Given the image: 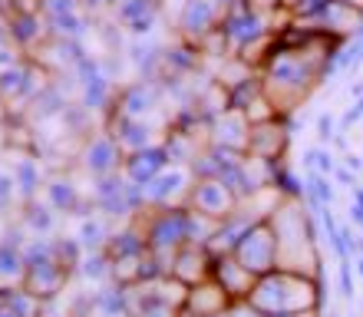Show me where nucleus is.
<instances>
[{
	"instance_id": "1",
	"label": "nucleus",
	"mask_w": 363,
	"mask_h": 317,
	"mask_svg": "<svg viewBox=\"0 0 363 317\" xmlns=\"http://www.w3.org/2000/svg\"><path fill=\"white\" fill-rule=\"evenodd\" d=\"M297 4H301V0H281V7H284V10H291V13H294V10H297Z\"/></svg>"
},
{
	"instance_id": "2",
	"label": "nucleus",
	"mask_w": 363,
	"mask_h": 317,
	"mask_svg": "<svg viewBox=\"0 0 363 317\" xmlns=\"http://www.w3.org/2000/svg\"><path fill=\"white\" fill-rule=\"evenodd\" d=\"M347 4H354L357 10H363V0H347Z\"/></svg>"
}]
</instances>
